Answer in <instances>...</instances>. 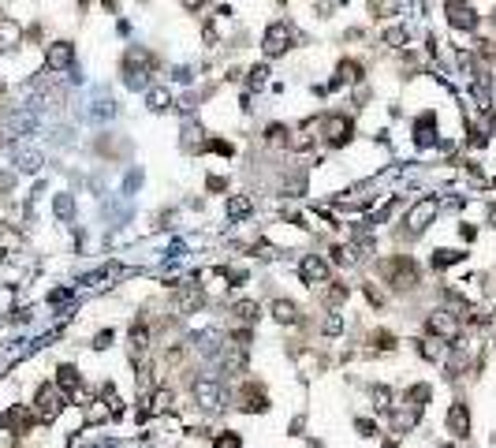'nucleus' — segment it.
I'll return each mask as SVG.
<instances>
[{
    "label": "nucleus",
    "mask_w": 496,
    "mask_h": 448,
    "mask_svg": "<svg viewBox=\"0 0 496 448\" xmlns=\"http://www.w3.org/2000/svg\"><path fill=\"white\" fill-rule=\"evenodd\" d=\"M321 142L325 146H332V150H339V146H347L351 142V135H355V124H351V116L347 112H329L321 120Z\"/></svg>",
    "instance_id": "f257e3e1"
},
{
    "label": "nucleus",
    "mask_w": 496,
    "mask_h": 448,
    "mask_svg": "<svg viewBox=\"0 0 496 448\" xmlns=\"http://www.w3.org/2000/svg\"><path fill=\"white\" fill-rule=\"evenodd\" d=\"M291 42H295L291 23L277 19V23H269V26H265V34H261V52H265L269 60H277V57H284V52L291 49Z\"/></svg>",
    "instance_id": "f03ea898"
},
{
    "label": "nucleus",
    "mask_w": 496,
    "mask_h": 448,
    "mask_svg": "<svg viewBox=\"0 0 496 448\" xmlns=\"http://www.w3.org/2000/svg\"><path fill=\"white\" fill-rule=\"evenodd\" d=\"M63 403H68V392L60 385H42L37 396H34V418L37 423H52V418L63 411Z\"/></svg>",
    "instance_id": "7ed1b4c3"
},
{
    "label": "nucleus",
    "mask_w": 496,
    "mask_h": 448,
    "mask_svg": "<svg viewBox=\"0 0 496 448\" xmlns=\"http://www.w3.org/2000/svg\"><path fill=\"white\" fill-rule=\"evenodd\" d=\"M444 19H448V26L459 30V34H474L478 23H481L478 8L470 4V0H448V4H444Z\"/></svg>",
    "instance_id": "20e7f679"
},
{
    "label": "nucleus",
    "mask_w": 496,
    "mask_h": 448,
    "mask_svg": "<svg viewBox=\"0 0 496 448\" xmlns=\"http://www.w3.org/2000/svg\"><path fill=\"white\" fill-rule=\"evenodd\" d=\"M385 276H388V284L396 288V292H411V288L418 284V266L407 254H399V258L385 261Z\"/></svg>",
    "instance_id": "39448f33"
},
{
    "label": "nucleus",
    "mask_w": 496,
    "mask_h": 448,
    "mask_svg": "<svg viewBox=\"0 0 496 448\" xmlns=\"http://www.w3.org/2000/svg\"><path fill=\"white\" fill-rule=\"evenodd\" d=\"M437 209H440L437 199H429V194H425V199H418V202L407 209V220H403V224H407V232H411V235L425 232V228H429V220L437 217Z\"/></svg>",
    "instance_id": "423d86ee"
},
{
    "label": "nucleus",
    "mask_w": 496,
    "mask_h": 448,
    "mask_svg": "<svg viewBox=\"0 0 496 448\" xmlns=\"http://www.w3.org/2000/svg\"><path fill=\"white\" fill-rule=\"evenodd\" d=\"M425 329L433 336H440V340H455V336H459V318H455L452 310H433L425 318Z\"/></svg>",
    "instance_id": "0eeeda50"
},
{
    "label": "nucleus",
    "mask_w": 496,
    "mask_h": 448,
    "mask_svg": "<svg viewBox=\"0 0 496 448\" xmlns=\"http://www.w3.org/2000/svg\"><path fill=\"white\" fill-rule=\"evenodd\" d=\"M75 64V45L71 42H52L45 45V68L49 71H68Z\"/></svg>",
    "instance_id": "6e6552de"
},
{
    "label": "nucleus",
    "mask_w": 496,
    "mask_h": 448,
    "mask_svg": "<svg viewBox=\"0 0 496 448\" xmlns=\"http://www.w3.org/2000/svg\"><path fill=\"white\" fill-rule=\"evenodd\" d=\"M298 273H303V281H306V284L317 288V284L329 281V261L317 258V254H306V258H303V266H298Z\"/></svg>",
    "instance_id": "1a4fd4ad"
},
{
    "label": "nucleus",
    "mask_w": 496,
    "mask_h": 448,
    "mask_svg": "<svg viewBox=\"0 0 496 448\" xmlns=\"http://www.w3.org/2000/svg\"><path fill=\"white\" fill-rule=\"evenodd\" d=\"M194 400H198V407H205V411H217V407L224 403L217 381H194Z\"/></svg>",
    "instance_id": "9d476101"
},
{
    "label": "nucleus",
    "mask_w": 496,
    "mask_h": 448,
    "mask_svg": "<svg viewBox=\"0 0 496 448\" xmlns=\"http://www.w3.org/2000/svg\"><path fill=\"white\" fill-rule=\"evenodd\" d=\"M448 433H452V437H459V441H466V433H470V411H466V403H452L448 407Z\"/></svg>",
    "instance_id": "9b49d317"
},
{
    "label": "nucleus",
    "mask_w": 496,
    "mask_h": 448,
    "mask_svg": "<svg viewBox=\"0 0 496 448\" xmlns=\"http://www.w3.org/2000/svg\"><path fill=\"white\" fill-rule=\"evenodd\" d=\"M202 307V288L198 284H179V292H176V310L179 314H194V310H198Z\"/></svg>",
    "instance_id": "f8f14e48"
},
{
    "label": "nucleus",
    "mask_w": 496,
    "mask_h": 448,
    "mask_svg": "<svg viewBox=\"0 0 496 448\" xmlns=\"http://www.w3.org/2000/svg\"><path fill=\"white\" fill-rule=\"evenodd\" d=\"M440 135H437V112H425L414 120V142L418 146H433Z\"/></svg>",
    "instance_id": "ddd939ff"
},
{
    "label": "nucleus",
    "mask_w": 496,
    "mask_h": 448,
    "mask_svg": "<svg viewBox=\"0 0 496 448\" xmlns=\"http://www.w3.org/2000/svg\"><path fill=\"white\" fill-rule=\"evenodd\" d=\"M23 42V26L16 19H8V16H0V52H8V49H19Z\"/></svg>",
    "instance_id": "4468645a"
},
{
    "label": "nucleus",
    "mask_w": 496,
    "mask_h": 448,
    "mask_svg": "<svg viewBox=\"0 0 496 448\" xmlns=\"http://www.w3.org/2000/svg\"><path fill=\"white\" fill-rule=\"evenodd\" d=\"M250 213H254L250 194H228V220H246Z\"/></svg>",
    "instance_id": "2eb2a0df"
},
{
    "label": "nucleus",
    "mask_w": 496,
    "mask_h": 448,
    "mask_svg": "<svg viewBox=\"0 0 496 448\" xmlns=\"http://www.w3.org/2000/svg\"><path fill=\"white\" fill-rule=\"evenodd\" d=\"M0 423H4L8 430H16V433H26V430H30V423H34V411H26V407H11Z\"/></svg>",
    "instance_id": "dca6fc26"
},
{
    "label": "nucleus",
    "mask_w": 496,
    "mask_h": 448,
    "mask_svg": "<svg viewBox=\"0 0 496 448\" xmlns=\"http://www.w3.org/2000/svg\"><path fill=\"white\" fill-rule=\"evenodd\" d=\"M239 400H243L239 407H243V411H250V415H254V411H265V407H269L265 392H261V389H254V385H246V389L239 392Z\"/></svg>",
    "instance_id": "f3484780"
},
{
    "label": "nucleus",
    "mask_w": 496,
    "mask_h": 448,
    "mask_svg": "<svg viewBox=\"0 0 496 448\" xmlns=\"http://www.w3.org/2000/svg\"><path fill=\"white\" fill-rule=\"evenodd\" d=\"M336 71H339V75H336L332 86H344V83L355 86V83H362V64H358V60H339Z\"/></svg>",
    "instance_id": "a211bd4d"
},
{
    "label": "nucleus",
    "mask_w": 496,
    "mask_h": 448,
    "mask_svg": "<svg viewBox=\"0 0 496 448\" xmlns=\"http://www.w3.org/2000/svg\"><path fill=\"white\" fill-rule=\"evenodd\" d=\"M146 351H150V329L131 325V355H135V359H146Z\"/></svg>",
    "instance_id": "6ab92c4d"
},
{
    "label": "nucleus",
    "mask_w": 496,
    "mask_h": 448,
    "mask_svg": "<svg viewBox=\"0 0 496 448\" xmlns=\"http://www.w3.org/2000/svg\"><path fill=\"white\" fill-rule=\"evenodd\" d=\"M272 318H277L280 325H295L298 322V307H295V302H287V299H277V302H272Z\"/></svg>",
    "instance_id": "aec40b11"
},
{
    "label": "nucleus",
    "mask_w": 496,
    "mask_h": 448,
    "mask_svg": "<svg viewBox=\"0 0 496 448\" xmlns=\"http://www.w3.org/2000/svg\"><path fill=\"white\" fill-rule=\"evenodd\" d=\"M56 385H60L63 392H78V385H83V377H78V370H75V366H60V370H56Z\"/></svg>",
    "instance_id": "412c9836"
},
{
    "label": "nucleus",
    "mask_w": 496,
    "mask_h": 448,
    "mask_svg": "<svg viewBox=\"0 0 496 448\" xmlns=\"http://www.w3.org/2000/svg\"><path fill=\"white\" fill-rule=\"evenodd\" d=\"M381 42L388 49H403L411 42V34H407V26H388V30H381Z\"/></svg>",
    "instance_id": "4be33fe9"
},
{
    "label": "nucleus",
    "mask_w": 496,
    "mask_h": 448,
    "mask_svg": "<svg viewBox=\"0 0 496 448\" xmlns=\"http://www.w3.org/2000/svg\"><path fill=\"white\" fill-rule=\"evenodd\" d=\"M146 105H150V109H153V112H164V109H168V105H172V94H168V90H164V86H153V90H150V94H146Z\"/></svg>",
    "instance_id": "5701e85b"
},
{
    "label": "nucleus",
    "mask_w": 496,
    "mask_h": 448,
    "mask_svg": "<svg viewBox=\"0 0 496 448\" xmlns=\"http://www.w3.org/2000/svg\"><path fill=\"white\" fill-rule=\"evenodd\" d=\"M172 407V389H157L150 396V415H164Z\"/></svg>",
    "instance_id": "b1692460"
},
{
    "label": "nucleus",
    "mask_w": 496,
    "mask_h": 448,
    "mask_svg": "<svg viewBox=\"0 0 496 448\" xmlns=\"http://www.w3.org/2000/svg\"><path fill=\"white\" fill-rule=\"evenodd\" d=\"M418 351H422V359H429V362H437V359H444V340L437 336H429V340H422V344H418Z\"/></svg>",
    "instance_id": "393cba45"
},
{
    "label": "nucleus",
    "mask_w": 496,
    "mask_h": 448,
    "mask_svg": "<svg viewBox=\"0 0 496 448\" xmlns=\"http://www.w3.org/2000/svg\"><path fill=\"white\" fill-rule=\"evenodd\" d=\"M370 11L377 19H388V16H399V0H370Z\"/></svg>",
    "instance_id": "a878e982"
},
{
    "label": "nucleus",
    "mask_w": 496,
    "mask_h": 448,
    "mask_svg": "<svg viewBox=\"0 0 496 448\" xmlns=\"http://www.w3.org/2000/svg\"><path fill=\"white\" fill-rule=\"evenodd\" d=\"M231 314H235V318H239L243 325H250V322L258 318V302H250V299H243V302H235V307H231Z\"/></svg>",
    "instance_id": "bb28decb"
},
{
    "label": "nucleus",
    "mask_w": 496,
    "mask_h": 448,
    "mask_svg": "<svg viewBox=\"0 0 496 448\" xmlns=\"http://www.w3.org/2000/svg\"><path fill=\"white\" fill-rule=\"evenodd\" d=\"M287 138H291V131H287L284 124H272V127L265 131V142H269V146H287Z\"/></svg>",
    "instance_id": "cd10ccee"
},
{
    "label": "nucleus",
    "mask_w": 496,
    "mask_h": 448,
    "mask_svg": "<svg viewBox=\"0 0 496 448\" xmlns=\"http://www.w3.org/2000/svg\"><path fill=\"white\" fill-rule=\"evenodd\" d=\"M455 261H463L459 250H437V254H433V266L437 269H448V266H455Z\"/></svg>",
    "instance_id": "c85d7f7f"
},
{
    "label": "nucleus",
    "mask_w": 496,
    "mask_h": 448,
    "mask_svg": "<svg viewBox=\"0 0 496 448\" xmlns=\"http://www.w3.org/2000/svg\"><path fill=\"white\" fill-rule=\"evenodd\" d=\"M205 150H213V153H220V157H231L235 150H231V142H224V138H209L205 142Z\"/></svg>",
    "instance_id": "c756f323"
},
{
    "label": "nucleus",
    "mask_w": 496,
    "mask_h": 448,
    "mask_svg": "<svg viewBox=\"0 0 496 448\" xmlns=\"http://www.w3.org/2000/svg\"><path fill=\"white\" fill-rule=\"evenodd\" d=\"M75 213V202H71V194H60V199H56V217H63V220H68Z\"/></svg>",
    "instance_id": "7c9ffc66"
},
{
    "label": "nucleus",
    "mask_w": 496,
    "mask_h": 448,
    "mask_svg": "<svg viewBox=\"0 0 496 448\" xmlns=\"http://www.w3.org/2000/svg\"><path fill=\"white\" fill-rule=\"evenodd\" d=\"M217 448H243V441H239V433H220V437H217Z\"/></svg>",
    "instance_id": "2f4dec72"
},
{
    "label": "nucleus",
    "mask_w": 496,
    "mask_h": 448,
    "mask_svg": "<svg viewBox=\"0 0 496 448\" xmlns=\"http://www.w3.org/2000/svg\"><path fill=\"white\" fill-rule=\"evenodd\" d=\"M205 4H209V0H179V8H183V11H190V16H198Z\"/></svg>",
    "instance_id": "473e14b6"
},
{
    "label": "nucleus",
    "mask_w": 496,
    "mask_h": 448,
    "mask_svg": "<svg viewBox=\"0 0 496 448\" xmlns=\"http://www.w3.org/2000/svg\"><path fill=\"white\" fill-rule=\"evenodd\" d=\"M265 75H269V68H265V64H258V68H250V86H261V83H265Z\"/></svg>",
    "instance_id": "72a5a7b5"
},
{
    "label": "nucleus",
    "mask_w": 496,
    "mask_h": 448,
    "mask_svg": "<svg viewBox=\"0 0 496 448\" xmlns=\"http://www.w3.org/2000/svg\"><path fill=\"white\" fill-rule=\"evenodd\" d=\"M373 403L381 407V411H388V407H392V403H388V389H385V385H381V389H373Z\"/></svg>",
    "instance_id": "f704fd0d"
},
{
    "label": "nucleus",
    "mask_w": 496,
    "mask_h": 448,
    "mask_svg": "<svg viewBox=\"0 0 496 448\" xmlns=\"http://www.w3.org/2000/svg\"><path fill=\"white\" fill-rule=\"evenodd\" d=\"M373 344H377V348H385V351H392V348H396V340H392V333H377V336H373Z\"/></svg>",
    "instance_id": "c9c22d12"
},
{
    "label": "nucleus",
    "mask_w": 496,
    "mask_h": 448,
    "mask_svg": "<svg viewBox=\"0 0 496 448\" xmlns=\"http://www.w3.org/2000/svg\"><path fill=\"white\" fill-rule=\"evenodd\" d=\"M339 329H344V318H339V314H332V318L325 322V333L332 336V333H339Z\"/></svg>",
    "instance_id": "e433bc0d"
},
{
    "label": "nucleus",
    "mask_w": 496,
    "mask_h": 448,
    "mask_svg": "<svg viewBox=\"0 0 496 448\" xmlns=\"http://www.w3.org/2000/svg\"><path fill=\"white\" fill-rule=\"evenodd\" d=\"M112 344V329H109V333H97V340H94V348L97 351H104V348H109Z\"/></svg>",
    "instance_id": "4c0bfd02"
},
{
    "label": "nucleus",
    "mask_w": 496,
    "mask_h": 448,
    "mask_svg": "<svg viewBox=\"0 0 496 448\" xmlns=\"http://www.w3.org/2000/svg\"><path fill=\"white\" fill-rule=\"evenodd\" d=\"M358 433H362V437H370V433H373V423H370V418H358Z\"/></svg>",
    "instance_id": "58836bf2"
},
{
    "label": "nucleus",
    "mask_w": 496,
    "mask_h": 448,
    "mask_svg": "<svg viewBox=\"0 0 496 448\" xmlns=\"http://www.w3.org/2000/svg\"><path fill=\"white\" fill-rule=\"evenodd\" d=\"M101 4L109 8V11H116V8H120V0H101Z\"/></svg>",
    "instance_id": "ea45409f"
},
{
    "label": "nucleus",
    "mask_w": 496,
    "mask_h": 448,
    "mask_svg": "<svg viewBox=\"0 0 496 448\" xmlns=\"http://www.w3.org/2000/svg\"><path fill=\"white\" fill-rule=\"evenodd\" d=\"M4 90H8V83H4V75H0V94H4Z\"/></svg>",
    "instance_id": "a19ab883"
},
{
    "label": "nucleus",
    "mask_w": 496,
    "mask_h": 448,
    "mask_svg": "<svg viewBox=\"0 0 496 448\" xmlns=\"http://www.w3.org/2000/svg\"><path fill=\"white\" fill-rule=\"evenodd\" d=\"M381 448H396V444H381Z\"/></svg>",
    "instance_id": "79ce46f5"
}]
</instances>
